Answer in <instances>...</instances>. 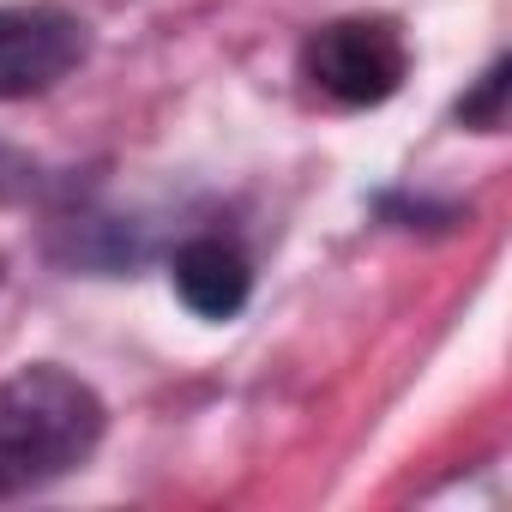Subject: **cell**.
I'll use <instances>...</instances> for the list:
<instances>
[{"label":"cell","instance_id":"obj_2","mask_svg":"<svg viewBox=\"0 0 512 512\" xmlns=\"http://www.w3.org/2000/svg\"><path fill=\"white\" fill-rule=\"evenodd\" d=\"M302 73L320 97H332L344 109H368V103H386L404 85L410 49H404L392 19H332L308 37Z\"/></svg>","mask_w":512,"mask_h":512},{"label":"cell","instance_id":"obj_3","mask_svg":"<svg viewBox=\"0 0 512 512\" xmlns=\"http://www.w3.org/2000/svg\"><path fill=\"white\" fill-rule=\"evenodd\" d=\"M85 61V25L61 7H0V103L37 97Z\"/></svg>","mask_w":512,"mask_h":512},{"label":"cell","instance_id":"obj_5","mask_svg":"<svg viewBox=\"0 0 512 512\" xmlns=\"http://www.w3.org/2000/svg\"><path fill=\"white\" fill-rule=\"evenodd\" d=\"M500 103H506V61H494V67L482 73L476 97H464L458 115H464L470 127H500Z\"/></svg>","mask_w":512,"mask_h":512},{"label":"cell","instance_id":"obj_4","mask_svg":"<svg viewBox=\"0 0 512 512\" xmlns=\"http://www.w3.org/2000/svg\"><path fill=\"white\" fill-rule=\"evenodd\" d=\"M175 296L199 314V320H235L247 308V290H253V272L247 260L229 247V241H187L175 253Z\"/></svg>","mask_w":512,"mask_h":512},{"label":"cell","instance_id":"obj_1","mask_svg":"<svg viewBox=\"0 0 512 512\" xmlns=\"http://www.w3.org/2000/svg\"><path fill=\"white\" fill-rule=\"evenodd\" d=\"M103 422V398L79 374L55 362L7 374L0 380V500L73 476L97 452Z\"/></svg>","mask_w":512,"mask_h":512}]
</instances>
